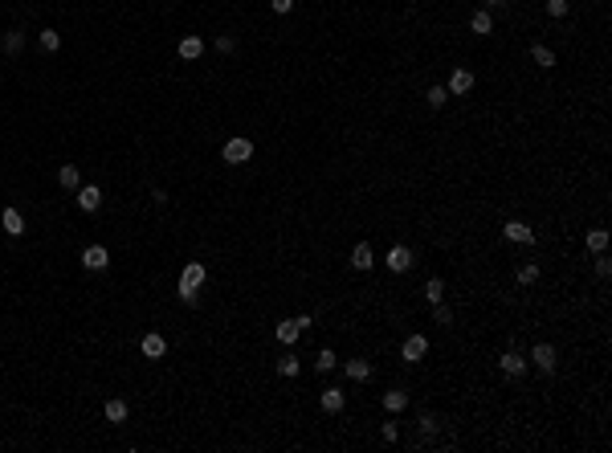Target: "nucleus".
Returning a JSON list of instances; mask_svg holds the SVG:
<instances>
[{"mask_svg": "<svg viewBox=\"0 0 612 453\" xmlns=\"http://www.w3.org/2000/svg\"><path fill=\"white\" fill-rule=\"evenodd\" d=\"M209 282V265L204 262H184L180 265V278H176V298H180V307L196 310L200 307V290Z\"/></svg>", "mask_w": 612, "mask_h": 453, "instance_id": "nucleus-1", "label": "nucleus"}, {"mask_svg": "<svg viewBox=\"0 0 612 453\" xmlns=\"http://www.w3.org/2000/svg\"><path fill=\"white\" fill-rule=\"evenodd\" d=\"M527 363H531L539 376L555 380V376H559V347H555L551 339H535V343L527 347Z\"/></svg>", "mask_w": 612, "mask_h": 453, "instance_id": "nucleus-2", "label": "nucleus"}, {"mask_svg": "<svg viewBox=\"0 0 612 453\" xmlns=\"http://www.w3.org/2000/svg\"><path fill=\"white\" fill-rule=\"evenodd\" d=\"M417 253H412V245H404V241H392L388 249H384V274H396V278H404V274H412L417 270Z\"/></svg>", "mask_w": 612, "mask_h": 453, "instance_id": "nucleus-3", "label": "nucleus"}, {"mask_svg": "<svg viewBox=\"0 0 612 453\" xmlns=\"http://www.w3.org/2000/svg\"><path fill=\"white\" fill-rule=\"evenodd\" d=\"M253 151H258V144L249 139V135H229L225 139V147H221V160L229 167H241V164H249L253 160Z\"/></svg>", "mask_w": 612, "mask_h": 453, "instance_id": "nucleus-4", "label": "nucleus"}, {"mask_svg": "<svg viewBox=\"0 0 612 453\" xmlns=\"http://www.w3.org/2000/svg\"><path fill=\"white\" fill-rule=\"evenodd\" d=\"M445 90H449V98H470L473 90H478V70H470V66H453V70L445 74Z\"/></svg>", "mask_w": 612, "mask_h": 453, "instance_id": "nucleus-5", "label": "nucleus"}, {"mask_svg": "<svg viewBox=\"0 0 612 453\" xmlns=\"http://www.w3.org/2000/svg\"><path fill=\"white\" fill-rule=\"evenodd\" d=\"M527 62L543 74H551V70L564 66V62H559V49L551 46V41H531V46H527Z\"/></svg>", "mask_w": 612, "mask_h": 453, "instance_id": "nucleus-6", "label": "nucleus"}, {"mask_svg": "<svg viewBox=\"0 0 612 453\" xmlns=\"http://www.w3.org/2000/svg\"><path fill=\"white\" fill-rule=\"evenodd\" d=\"M339 372H343L352 384H372L376 380V363H372L368 356H359V351L347 356V359H339Z\"/></svg>", "mask_w": 612, "mask_h": 453, "instance_id": "nucleus-7", "label": "nucleus"}, {"mask_svg": "<svg viewBox=\"0 0 612 453\" xmlns=\"http://www.w3.org/2000/svg\"><path fill=\"white\" fill-rule=\"evenodd\" d=\"M347 265H352L355 274H376V245H372L368 237H359L352 249H347Z\"/></svg>", "mask_w": 612, "mask_h": 453, "instance_id": "nucleus-8", "label": "nucleus"}, {"mask_svg": "<svg viewBox=\"0 0 612 453\" xmlns=\"http://www.w3.org/2000/svg\"><path fill=\"white\" fill-rule=\"evenodd\" d=\"M376 400H380V412H396V417H404V412L412 408V392L401 388V384H388Z\"/></svg>", "mask_w": 612, "mask_h": 453, "instance_id": "nucleus-9", "label": "nucleus"}, {"mask_svg": "<svg viewBox=\"0 0 612 453\" xmlns=\"http://www.w3.org/2000/svg\"><path fill=\"white\" fill-rule=\"evenodd\" d=\"M78 265H82L86 274H106V270H111V249H106L102 241H95V245H86V249L78 253Z\"/></svg>", "mask_w": 612, "mask_h": 453, "instance_id": "nucleus-10", "label": "nucleus"}, {"mask_svg": "<svg viewBox=\"0 0 612 453\" xmlns=\"http://www.w3.org/2000/svg\"><path fill=\"white\" fill-rule=\"evenodd\" d=\"M466 29H470L473 37H494L498 33V13H490V8H473L470 17H466Z\"/></svg>", "mask_w": 612, "mask_h": 453, "instance_id": "nucleus-11", "label": "nucleus"}, {"mask_svg": "<svg viewBox=\"0 0 612 453\" xmlns=\"http://www.w3.org/2000/svg\"><path fill=\"white\" fill-rule=\"evenodd\" d=\"M319 412H327V417H339V412H347V388H339V384H327V388L319 392Z\"/></svg>", "mask_w": 612, "mask_h": 453, "instance_id": "nucleus-12", "label": "nucleus"}, {"mask_svg": "<svg viewBox=\"0 0 612 453\" xmlns=\"http://www.w3.org/2000/svg\"><path fill=\"white\" fill-rule=\"evenodd\" d=\"M580 245H584V253H608V245H612V233H608V225H588L584 229V237H580Z\"/></svg>", "mask_w": 612, "mask_h": 453, "instance_id": "nucleus-13", "label": "nucleus"}, {"mask_svg": "<svg viewBox=\"0 0 612 453\" xmlns=\"http://www.w3.org/2000/svg\"><path fill=\"white\" fill-rule=\"evenodd\" d=\"M0 229H4V237H13V241H21L25 233H29L25 213L17 209V204H4V209H0Z\"/></svg>", "mask_w": 612, "mask_h": 453, "instance_id": "nucleus-14", "label": "nucleus"}, {"mask_svg": "<svg viewBox=\"0 0 612 453\" xmlns=\"http://www.w3.org/2000/svg\"><path fill=\"white\" fill-rule=\"evenodd\" d=\"M102 200H106V192L98 188V184H82V188L74 192V204H78V213H86V216H95L98 209H102Z\"/></svg>", "mask_w": 612, "mask_h": 453, "instance_id": "nucleus-15", "label": "nucleus"}, {"mask_svg": "<svg viewBox=\"0 0 612 453\" xmlns=\"http://www.w3.org/2000/svg\"><path fill=\"white\" fill-rule=\"evenodd\" d=\"M139 356L143 359H164L167 356V339H164V331H143L139 335Z\"/></svg>", "mask_w": 612, "mask_h": 453, "instance_id": "nucleus-16", "label": "nucleus"}, {"mask_svg": "<svg viewBox=\"0 0 612 453\" xmlns=\"http://www.w3.org/2000/svg\"><path fill=\"white\" fill-rule=\"evenodd\" d=\"M25 46H29V29H25V25H13V29L0 37V53H4V57H21Z\"/></svg>", "mask_w": 612, "mask_h": 453, "instance_id": "nucleus-17", "label": "nucleus"}, {"mask_svg": "<svg viewBox=\"0 0 612 453\" xmlns=\"http://www.w3.org/2000/svg\"><path fill=\"white\" fill-rule=\"evenodd\" d=\"M421 298L429 302V307H437V302H445L449 298V282L441 278V274H429L421 282Z\"/></svg>", "mask_w": 612, "mask_h": 453, "instance_id": "nucleus-18", "label": "nucleus"}, {"mask_svg": "<svg viewBox=\"0 0 612 453\" xmlns=\"http://www.w3.org/2000/svg\"><path fill=\"white\" fill-rule=\"evenodd\" d=\"M176 53H180V62H200L204 57V37L200 33H184L176 41Z\"/></svg>", "mask_w": 612, "mask_h": 453, "instance_id": "nucleus-19", "label": "nucleus"}, {"mask_svg": "<svg viewBox=\"0 0 612 453\" xmlns=\"http://www.w3.org/2000/svg\"><path fill=\"white\" fill-rule=\"evenodd\" d=\"M102 421H106V425H127V421H131V405H127L123 396H106V405H102Z\"/></svg>", "mask_w": 612, "mask_h": 453, "instance_id": "nucleus-20", "label": "nucleus"}, {"mask_svg": "<svg viewBox=\"0 0 612 453\" xmlns=\"http://www.w3.org/2000/svg\"><path fill=\"white\" fill-rule=\"evenodd\" d=\"M274 376H282V380H298V376H302V359H298L294 347H290L286 356L274 359Z\"/></svg>", "mask_w": 612, "mask_h": 453, "instance_id": "nucleus-21", "label": "nucleus"}, {"mask_svg": "<svg viewBox=\"0 0 612 453\" xmlns=\"http://www.w3.org/2000/svg\"><path fill=\"white\" fill-rule=\"evenodd\" d=\"M298 339H302V331H298L294 319H278V323H274V343H278V347H298Z\"/></svg>", "mask_w": 612, "mask_h": 453, "instance_id": "nucleus-22", "label": "nucleus"}, {"mask_svg": "<svg viewBox=\"0 0 612 453\" xmlns=\"http://www.w3.org/2000/svg\"><path fill=\"white\" fill-rule=\"evenodd\" d=\"M421 98H424V106H429V111H445L449 102H453V98H449V90H445V82H429V86L421 90Z\"/></svg>", "mask_w": 612, "mask_h": 453, "instance_id": "nucleus-23", "label": "nucleus"}, {"mask_svg": "<svg viewBox=\"0 0 612 453\" xmlns=\"http://www.w3.org/2000/svg\"><path fill=\"white\" fill-rule=\"evenodd\" d=\"M314 372H319L323 380H327L331 372H339V356H335V347H331V343H323V347L314 351Z\"/></svg>", "mask_w": 612, "mask_h": 453, "instance_id": "nucleus-24", "label": "nucleus"}, {"mask_svg": "<svg viewBox=\"0 0 612 453\" xmlns=\"http://www.w3.org/2000/svg\"><path fill=\"white\" fill-rule=\"evenodd\" d=\"M376 433H380V441H384V445H396V441L404 437L401 417H396V412H388V417H384V421L376 425Z\"/></svg>", "mask_w": 612, "mask_h": 453, "instance_id": "nucleus-25", "label": "nucleus"}, {"mask_svg": "<svg viewBox=\"0 0 612 453\" xmlns=\"http://www.w3.org/2000/svg\"><path fill=\"white\" fill-rule=\"evenodd\" d=\"M57 188H62V192H78V188H82V167H78V164H62V167H57Z\"/></svg>", "mask_w": 612, "mask_h": 453, "instance_id": "nucleus-26", "label": "nucleus"}, {"mask_svg": "<svg viewBox=\"0 0 612 453\" xmlns=\"http://www.w3.org/2000/svg\"><path fill=\"white\" fill-rule=\"evenodd\" d=\"M539 8L547 21H567L571 17V0H539Z\"/></svg>", "mask_w": 612, "mask_h": 453, "instance_id": "nucleus-27", "label": "nucleus"}, {"mask_svg": "<svg viewBox=\"0 0 612 453\" xmlns=\"http://www.w3.org/2000/svg\"><path fill=\"white\" fill-rule=\"evenodd\" d=\"M37 46L46 49V53H57L62 49V33L57 29H37Z\"/></svg>", "mask_w": 612, "mask_h": 453, "instance_id": "nucleus-28", "label": "nucleus"}, {"mask_svg": "<svg viewBox=\"0 0 612 453\" xmlns=\"http://www.w3.org/2000/svg\"><path fill=\"white\" fill-rule=\"evenodd\" d=\"M592 274H596L600 282H608L612 278V253H592Z\"/></svg>", "mask_w": 612, "mask_h": 453, "instance_id": "nucleus-29", "label": "nucleus"}, {"mask_svg": "<svg viewBox=\"0 0 612 453\" xmlns=\"http://www.w3.org/2000/svg\"><path fill=\"white\" fill-rule=\"evenodd\" d=\"M212 49L229 57V53H233V49H237V37H233V33H216V37H212Z\"/></svg>", "mask_w": 612, "mask_h": 453, "instance_id": "nucleus-30", "label": "nucleus"}, {"mask_svg": "<svg viewBox=\"0 0 612 453\" xmlns=\"http://www.w3.org/2000/svg\"><path fill=\"white\" fill-rule=\"evenodd\" d=\"M294 323H298V331L310 335L314 331V310H302V314H294Z\"/></svg>", "mask_w": 612, "mask_h": 453, "instance_id": "nucleus-31", "label": "nucleus"}, {"mask_svg": "<svg viewBox=\"0 0 612 453\" xmlns=\"http://www.w3.org/2000/svg\"><path fill=\"white\" fill-rule=\"evenodd\" d=\"M270 13L274 17H290L294 13V0H270Z\"/></svg>", "mask_w": 612, "mask_h": 453, "instance_id": "nucleus-32", "label": "nucleus"}, {"mask_svg": "<svg viewBox=\"0 0 612 453\" xmlns=\"http://www.w3.org/2000/svg\"><path fill=\"white\" fill-rule=\"evenodd\" d=\"M510 0H478V8H490V13H502Z\"/></svg>", "mask_w": 612, "mask_h": 453, "instance_id": "nucleus-33", "label": "nucleus"}, {"mask_svg": "<svg viewBox=\"0 0 612 453\" xmlns=\"http://www.w3.org/2000/svg\"><path fill=\"white\" fill-rule=\"evenodd\" d=\"M151 200H155V209H164V204H167V192L155 188V192H151Z\"/></svg>", "mask_w": 612, "mask_h": 453, "instance_id": "nucleus-34", "label": "nucleus"}, {"mask_svg": "<svg viewBox=\"0 0 612 453\" xmlns=\"http://www.w3.org/2000/svg\"><path fill=\"white\" fill-rule=\"evenodd\" d=\"M0 233H4V229H0Z\"/></svg>", "mask_w": 612, "mask_h": 453, "instance_id": "nucleus-35", "label": "nucleus"}]
</instances>
